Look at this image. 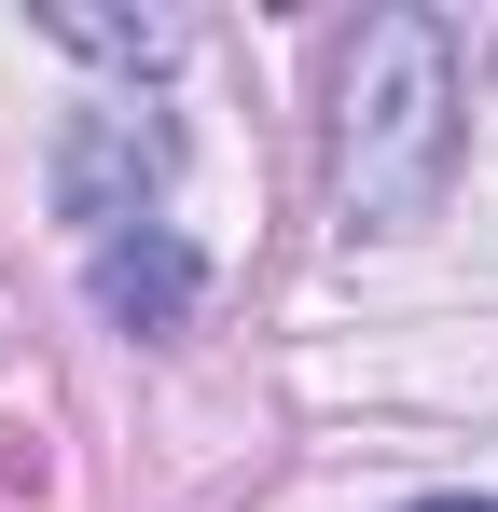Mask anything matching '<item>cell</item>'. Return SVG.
I'll list each match as a JSON object with an SVG mask.
<instances>
[{
	"label": "cell",
	"instance_id": "obj_1",
	"mask_svg": "<svg viewBox=\"0 0 498 512\" xmlns=\"http://www.w3.org/2000/svg\"><path fill=\"white\" fill-rule=\"evenodd\" d=\"M457 167V28L443 14H360L346 84H332V208L360 236L429 222Z\"/></svg>",
	"mask_w": 498,
	"mask_h": 512
},
{
	"label": "cell",
	"instance_id": "obj_2",
	"mask_svg": "<svg viewBox=\"0 0 498 512\" xmlns=\"http://www.w3.org/2000/svg\"><path fill=\"white\" fill-rule=\"evenodd\" d=\"M56 194H70L83 250H97V236L166 222V125H153V111H97V125L70 139V167H56Z\"/></svg>",
	"mask_w": 498,
	"mask_h": 512
},
{
	"label": "cell",
	"instance_id": "obj_3",
	"mask_svg": "<svg viewBox=\"0 0 498 512\" xmlns=\"http://www.w3.org/2000/svg\"><path fill=\"white\" fill-rule=\"evenodd\" d=\"M83 277H97V305H111L125 333H180V319H194V250H180L166 222L97 236V250H83Z\"/></svg>",
	"mask_w": 498,
	"mask_h": 512
},
{
	"label": "cell",
	"instance_id": "obj_4",
	"mask_svg": "<svg viewBox=\"0 0 498 512\" xmlns=\"http://www.w3.org/2000/svg\"><path fill=\"white\" fill-rule=\"evenodd\" d=\"M56 42H83V56H139V70L180 56V28H166V14H139V28H111V14H56Z\"/></svg>",
	"mask_w": 498,
	"mask_h": 512
},
{
	"label": "cell",
	"instance_id": "obj_5",
	"mask_svg": "<svg viewBox=\"0 0 498 512\" xmlns=\"http://www.w3.org/2000/svg\"><path fill=\"white\" fill-rule=\"evenodd\" d=\"M415 512H498V499H415Z\"/></svg>",
	"mask_w": 498,
	"mask_h": 512
}]
</instances>
